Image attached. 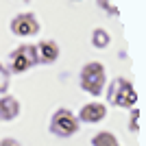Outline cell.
<instances>
[{
	"mask_svg": "<svg viewBox=\"0 0 146 146\" xmlns=\"http://www.w3.org/2000/svg\"><path fill=\"white\" fill-rule=\"evenodd\" d=\"M105 68L100 66V63H87L83 70H81V87L85 92H90V94H100L105 87Z\"/></svg>",
	"mask_w": 146,
	"mask_h": 146,
	"instance_id": "obj_1",
	"label": "cell"
},
{
	"mask_svg": "<svg viewBox=\"0 0 146 146\" xmlns=\"http://www.w3.org/2000/svg\"><path fill=\"white\" fill-rule=\"evenodd\" d=\"M50 129H52V133L59 135V137H70V135H74L79 131V120L74 118L72 111L59 109L55 116H52V120H50Z\"/></svg>",
	"mask_w": 146,
	"mask_h": 146,
	"instance_id": "obj_2",
	"label": "cell"
},
{
	"mask_svg": "<svg viewBox=\"0 0 146 146\" xmlns=\"http://www.w3.org/2000/svg\"><path fill=\"white\" fill-rule=\"evenodd\" d=\"M109 98L116 105H120V107H133L137 96H135V90H133V85H131L129 81L118 79L116 83H113V87L109 90Z\"/></svg>",
	"mask_w": 146,
	"mask_h": 146,
	"instance_id": "obj_3",
	"label": "cell"
},
{
	"mask_svg": "<svg viewBox=\"0 0 146 146\" xmlns=\"http://www.w3.org/2000/svg\"><path fill=\"white\" fill-rule=\"evenodd\" d=\"M39 31V24H37V18L33 13H20L11 20V33L18 37H31Z\"/></svg>",
	"mask_w": 146,
	"mask_h": 146,
	"instance_id": "obj_4",
	"label": "cell"
},
{
	"mask_svg": "<svg viewBox=\"0 0 146 146\" xmlns=\"http://www.w3.org/2000/svg\"><path fill=\"white\" fill-rule=\"evenodd\" d=\"M11 68L13 72H26L33 63H37V57H35V48L33 46H20L11 52Z\"/></svg>",
	"mask_w": 146,
	"mask_h": 146,
	"instance_id": "obj_5",
	"label": "cell"
},
{
	"mask_svg": "<svg viewBox=\"0 0 146 146\" xmlns=\"http://www.w3.org/2000/svg\"><path fill=\"white\" fill-rule=\"evenodd\" d=\"M33 48H35L37 61H44V63H52V61L59 57V46H57L52 39H44V42H39L37 46H33Z\"/></svg>",
	"mask_w": 146,
	"mask_h": 146,
	"instance_id": "obj_6",
	"label": "cell"
},
{
	"mask_svg": "<svg viewBox=\"0 0 146 146\" xmlns=\"http://www.w3.org/2000/svg\"><path fill=\"white\" fill-rule=\"evenodd\" d=\"M107 116V109H105L103 103H87L83 109H81L79 118L83 122H90V124H94V122H100L103 118Z\"/></svg>",
	"mask_w": 146,
	"mask_h": 146,
	"instance_id": "obj_7",
	"label": "cell"
},
{
	"mask_svg": "<svg viewBox=\"0 0 146 146\" xmlns=\"http://www.w3.org/2000/svg\"><path fill=\"white\" fill-rule=\"evenodd\" d=\"M20 111V105L15 103V98L5 96L0 98V120H13Z\"/></svg>",
	"mask_w": 146,
	"mask_h": 146,
	"instance_id": "obj_8",
	"label": "cell"
},
{
	"mask_svg": "<svg viewBox=\"0 0 146 146\" xmlns=\"http://www.w3.org/2000/svg\"><path fill=\"white\" fill-rule=\"evenodd\" d=\"M92 144H94V146H120L118 140L111 133H98L96 137L92 140Z\"/></svg>",
	"mask_w": 146,
	"mask_h": 146,
	"instance_id": "obj_9",
	"label": "cell"
},
{
	"mask_svg": "<svg viewBox=\"0 0 146 146\" xmlns=\"http://www.w3.org/2000/svg\"><path fill=\"white\" fill-rule=\"evenodd\" d=\"M92 42L96 44L98 48H105V46H107V42H109V37H107V33H103V31H94Z\"/></svg>",
	"mask_w": 146,
	"mask_h": 146,
	"instance_id": "obj_10",
	"label": "cell"
},
{
	"mask_svg": "<svg viewBox=\"0 0 146 146\" xmlns=\"http://www.w3.org/2000/svg\"><path fill=\"white\" fill-rule=\"evenodd\" d=\"M0 146H20V144L15 140H2V142H0Z\"/></svg>",
	"mask_w": 146,
	"mask_h": 146,
	"instance_id": "obj_11",
	"label": "cell"
},
{
	"mask_svg": "<svg viewBox=\"0 0 146 146\" xmlns=\"http://www.w3.org/2000/svg\"><path fill=\"white\" fill-rule=\"evenodd\" d=\"M26 2H29V0H26Z\"/></svg>",
	"mask_w": 146,
	"mask_h": 146,
	"instance_id": "obj_12",
	"label": "cell"
}]
</instances>
